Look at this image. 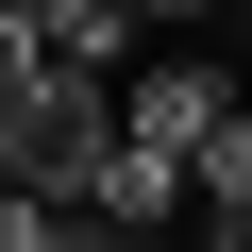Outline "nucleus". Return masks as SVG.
Masks as SVG:
<instances>
[{
	"instance_id": "1",
	"label": "nucleus",
	"mask_w": 252,
	"mask_h": 252,
	"mask_svg": "<svg viewBox=\"0 0 252 252\" xmlns=\"http://www.w3.org/2000/svg\"><path fill=\"white\" fill-rule=\"evenodd\" d=\"M118 118H135L152 152H185V168H202V135L235 118V84H219V51H135V67H118Z\"/></svg>"
},
{
	"instance_id": "2",
	"label": "nucleus",
	"mask_w": 252,
	"mask_h": 252,
	"mask_svg": "<svg viewBox=\"0 0 252 252\" xmlns=\"http://www.w3.org/2000/svg\"><path fill=\"white\" fill-rule=\"evenodd\" d=\"M17 34H34L51 67H101V84H118V67H135V34H152V17H135V0H17Z\"/></svg>"
},
{
	"instance_id": "3",
	"label": "nucleus",
	"mask_w": 252,
	"mask_h": 252,
	"mask_svg": "<svg viewBox=\"0 0 252 252\" xmlns=\"http://www.w3.org/2000/svg\"><path fill=\"white\" fill-rule=\"evenodd\" d=\"M202 219H235V235H252V101L202 135Z\"/></svg>"
},
{
	"instance_id": "4",
	"label": "nucleus",
	"mask_w": 252,
	"mask_h": 252,
	"mask_svg": "<svg viewBox=\"0 0 252 252\" xmlns=\"http://www.w3.org/2000/svg\"><path fill=\"white\" fill-rule=\"evenodd\" d=\"M101 252H202V235H118V219H101Z\"/></svg>"
},
{
	"instance_id": "5",
	"label": "nucleus",
	"mask_w": 252,
	"mask_h": 252,
	"mask_svg": "<svg viewBox=\"0 0 252 252\" xmlns=\"http://www.w3.org/2000/svg\"><path fill=\"white\" fill-rule=\"evenodd\" d=\"M135 17H168V34H185V17H219V0H135Z\"/></svg>"
},
{
	"instance_id": "6",
	"label": "nucleus",
	"mask_w": 252,
	"mask_h": 252,
	"mask_svg": "<svg viewBox=\"0 0 252 252\" xmlns=\"http://www.w3.org/2000/svg\"><path fill=\"white\" fill-rule=\"evenodd\" d=\"M235 101H252V0H235Z\"/></svg>"
}]
</instances>
